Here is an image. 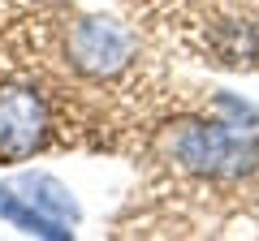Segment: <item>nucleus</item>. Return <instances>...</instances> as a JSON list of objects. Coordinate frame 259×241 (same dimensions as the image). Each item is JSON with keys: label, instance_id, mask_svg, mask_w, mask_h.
Wrapping results in <instances>:
<instances>
[{"label": "nucleus", "instance_id": "nucleus-2", "mask_svg": "<svg viewBox=\"0 0 259 241\" xmlns=\"http://www.w3.org/2000/svg\"><path fill=\"white\" fill-rule=\"evenodd\" d=\"M65 61L78 78L104 86L117 82L134 61H139V39L130 35L117 18L104 13H78L65 22Z\"/></svg>", "mask_w": 259, "mask_h": 241}, {"label": "nucleus", "instance_id": "nucleus-3", "mask_svg": "<svg viewBox=\"0 0 259 241\" xmlns=\"http://www.w3.org/2000/svg\"><path fill=\"white\" fill-rule=\"evenodd\" d=\"M56 112L44 86L30 82H0V164H22L52 147Z\"/></svg>", "mask_w": 259, "mask_h": 241}, {"label": "nucleus", "instance_id": "nucleus-5", "mask_svg": "<svg viewBox=\"0 0 259 241\" xmlns=\"http://www.w3.org/2000/svg\"><path fill=\"white\" fill-rule=\"evenodd\" d=\"M18 190L39 207V211H48L52 220L82 224V203L74 198V190L65 186L61 176H52V172H22L18 176Z\"/></svg>", "mask_w": 259, "mask_h": 241}, {"label": "nucleus", "instance_id": "nucleus-6", "mask_svg": "<svg viewBox=\"0 0 259 241\" xmlns=\"http://www.w3.org/2000/svg\"><path fill=\"white\" fill-rule=\"evenodd\" d=\"M216 108L229 112L233 125H246V130H259V108L246 99H233V95H216Z\"/></svg>", "mask_w": 259, "mask_h": 241}, {"label": "nucleus", "instance_id": "nucleus-1", "mask_svg": "<svg viewBox=\"0 0 259 241\" xmlns=\"http://www.w3.org/2000/svg\"><path fill=\"white\" fill-rule=\"evenodd\" d=\"M164 159L199 181L233 186L259 176V134L233 120H173L164 130Z\"/></svg>", "mask_w": 259, "mask_h": 241}, {"label": "nucleus", "instance_id": "nucleus-4", "mask_svg": "<svg viewBox=\"0 0 259 241\" xmlns=\"http://www.w3.org/2000/svg\"><path fill=\"white\" fill-rule=\"evenodd\" d=\"M0 220L9 228L26 232V237H44V241H69L74 237V224H61L48 211H39L18 186H0Z\"/></svg>", "mask_w": 259, "mask_h": 241}]
</instances>
